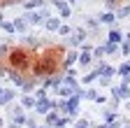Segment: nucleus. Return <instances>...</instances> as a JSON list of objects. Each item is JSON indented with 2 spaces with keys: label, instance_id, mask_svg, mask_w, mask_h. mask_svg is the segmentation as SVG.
Masks as SVG:
<instances>
[{
  "label": "nucleus",
  "instance_id": "nucleus-1",
  "mask_svg": "<svg viewBox=\"0 0 130 128\" xmlns=\"http://www.w3.org/2000/svg\"><path fill=\"white\" fill-rule=\"evenodd\" d=\"M12 65L23 68V65H26V54H23V51H12Z\"/></svg>",
  "mask_w": 130,
  "mask_h": 128
}]
</instances>
